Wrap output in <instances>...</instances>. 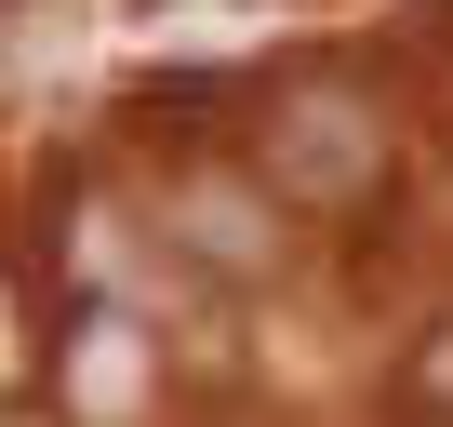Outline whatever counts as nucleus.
Returning a JSON list of instances; mask_svg holds the SVG:
<instances>
[{
  "label": "nucleus",
  "mask_w": 453,
  "mask_h": 427,
  "mask_svg": "<svg viewBox=\"0 0 453 427\" xmlns=\"http://www.w3.org/2000/svg\"><path fill=\"white\" fill-rule=\"evenodd\" d=\"M426 387H440V400H453V347H426Z\"/></svg>",
  "instance_id": "nucleus-4"
},
{
  "label": "nucleus",
  "mask_w": 453,
  "mask_h": 427,
  "mask_svg": "<svg viewBox=\"0 0 453 427\" xmlns=\"http://www.w3.org/2000/svg\"><path fill=\"white\" fill-rule=\"evenodd\" d=\"M134 400H147V334L134 321H81L67 334V414L81 427H134Z\"/></svg>",
  "instance_id": "nucleus-2"
},
{
  "label": "nucleus",
  "mask_w": 453,
  "mask_h": 427,
  "mask_svg": "<svg viewBox=\"0 0 453 427\" xmlns=\"http://www.w3.org/2000/svg\"><path fill=\"white\" fill-rule=\"evenodd\" d=\"M373 174H387V120L360 94H294L267 120V187L280 200H360Z\"/></svg>",
  "instance_id": "nucleus-1"
},
{
  "label": "nucleus",
  "mask_w": 453,
  "mask_h": 427,
  "mask_svg": "<svg viewBox=\"0 0 453 427\" xmlns=\"http://www.w3.org/2000/svg\"><path fill=\"white\" fill-rule=\"evenodd\" d=\"M187 241H200L213 268H267V254H280V228H267L241 187H200V200H187Z\"/></svg>",
  "instance_id": "nucleus-3"
}]
</instances>
